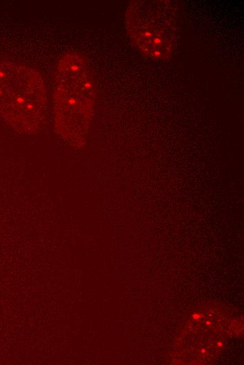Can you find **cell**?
I'll return each instance as SVG.
<instances>
[{"instance_id":"cell-1","label":"cell","mask_w":244,"mask_h":365,"mask_svg":"<svg viewBox=\"0 0 244 365\" xmlns=\"http://www.w3.org/2000/svg\"><path fill=\"white\" fill-rule=\"evenodd\" d=\"M94 86L86 58L70 51L58 60L53 93L55 129L67 144L83 142L94 102Z\"/></svg>"},{"instance_id":"cell-2","label":"cell","mask_w":244,"mask_h":365,"mask_svg":"<svg viewBox=\"0 0 244 365\" xmlns=\"http://www.w3.org/2000/svg\"><path fill=\"white\" fill-rule=\"evenodd\" d=\"M46 112L41 75L23 65L0 62V117L20 133L36 134L44 125Z\"/></svg>"},{"instance_id":"cell-3","label":"cell","mask_w":244,"mask_h":365,"mask_svg":"<svg viewBox=\"0 0 244 365\" xmlns=\"http://www.w3.org/2000/svg\"><path fill=\"white\" fill-rule=\"evenodd\" d=\"M177 22V6L169 0H134L125 15L133 44L142 55L159 60H168L174 51Z\"/></svg>"},{"instance_id":"cell-4","label":"cell","mask_w":244,"mask_h":365,"mask_svg":"<svg viewBox=\"0 0 244 365\" xmlns=\"http://www.w3.org/2000/svg\"><path fill=\"white\" fill-rule=\"evenodd\" d=\"M199 317H200V314H195L193 315V317L196 319H198L199 318Z\"/></svg>"}]
</instances>
